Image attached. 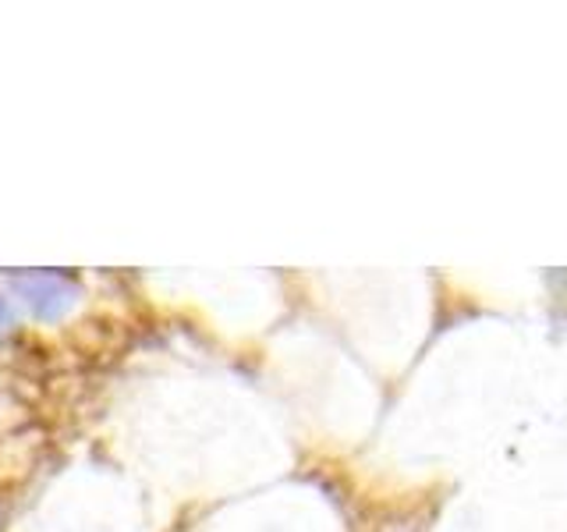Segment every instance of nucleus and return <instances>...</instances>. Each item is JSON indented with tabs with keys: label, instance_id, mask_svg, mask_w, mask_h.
<instances>
[{
	"label": "nucleus",
	"instance_id": "nucleus-1",
	"mask_svg": "<svg viewBox=\"0 0 567 532\" xmlns=\"http://www.w3.org/2000/svg\"><path fill=\"white\" fill-rule=\"evenodd\" d=\"M14 291L32 309L35 319L53 324L79 301V284L64 274H22L14 277Z\"/></svg>",
	"mask_w": 567,
	"mask_h": 532
},
{
	"label": "nucleus",
	"instance_id": "nucleus-2",
	"mask_svg": "<svg viewBox=\"0 0 567 532\" xmlns=\"http://www.w3.org/2000/svg\"><path fill=\"white\" fill-rule=\"evenodd\" d=\"M14 330V313H11V306H8V298L0 295V341Z\"/></svg>",
	"mask_w": 567,
	"mask_h": 532
}]
</instances>
